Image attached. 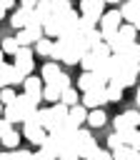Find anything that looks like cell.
I'll list each match as a JSON object with an SVG mask.
<instances>
[{"label":"cell","mask_w":140,"mask_h":160,"mask_svg":"<svg viewBox=\"0 0 140 160\" xmlns=\"http://www.w3.org/2000/svg\"><path fill=\"white\" fill-rule=\"evenodd\" d=\"M122 130H135V128L130 125V120L125 118V112L115 118V132H122Z\"/></svg>","instance_id":"e575fe53"},{"label":"cell","mask_w":140,"mask_h":160,"mask_svg":"<svg viewBox=\"0 0 140 160\" xmlns=\"http://www.w3.org/2000/svg\"><path fill=\"white\" fill-rule=\"evenodd\" d=\"M15 98H18V95H15V90H12V88H2V90H0V102H2V105L15 102Z\"/></svg>","instance_id":"8d00e7d4"},{"label":"cell","mask_w":140,"mask_h":160,"mask_svg":"<svg viewBox=\"0 0 140 160\" xmlns=\"http://www.w3.org/2000/svg\"><path fill=\"white\" fill-rule=\"evenodd\" d=\"M42 30H45V38H55V40H58V38H60V18L52 15V18L42 25Z\"/></svg>","instance_id":"d6986e66"},{"label":"cell","mask_w":140,"mask_h":160,"mask_svg":"<svg viewBox=\"0 0 140 160\" xmlns=\"http://www.w3.org/2000/svg\"><path fill=\"white\" fill-rule=\"evenodd\" d=\"M132 25H135V30H140V18H138V20L132 22Z\"/></svg>","instance_id":"681fc988"},{"label":"cell","mask_w":140,"mask_h":160,"mask_svg":"<svg viewBox=\"0 0 140 160\" xmlns=\"http://www.w3.org/2000/svg\"><path fill=\"white\" fill-rule=\"evenodd\" d=\"M60 95H62V90H58L55 85H45V88H42V100H48L50 105L60 102Z\"/></svg>","instance_id":"d4e9b609"},{"label":"cell","mask_w":140,"mask_h":160,"mask_svg":"<svg viewBox=\"0 0 140 160\" xmlns=\"http://www.w3.org/2000/svg\"><path fill=\"white\" fill-rule=\"evenodd\" d=\"M52 45H55V40H50V38H40V40L35 42V52L42 55V58H50V55H52Z\"/></svg>","instance_id":"44dd1931"},{"label":"cell","mask_w":140,"mask_h":160,"mask_svg":"<svg viewBox=\"0 0 140 160\" xmlns=\"http://www.w3.org/2000/svg\"><path fill=\"white\" fill-rule=\"evenodd\" d=\"M68 120H70L75 128H80L82 122H88V108H85V105H75V108H70Z\"/></svg>","instance_id":"2e32d148"},{"label":"cell","mask_w":140,"mask_h":160,"mask_svg":"<svg viewBox=\"0 0 140 160\" xmlns=\"http://www.w3.org/2000/svg\"><path fill=\"white\" fill-rule=\"evenodd\" d=\"M30 20H35V12H32V10H25V8H18V10L10 15V25H12V28H18V30L28 28V25H30Z\"/></svg>","instance_id":"7c38bea8"},{"label":"cell","mask_w":140,"mask_h":160,"mask_svg":"<svg viewBox=\"0 0 140 160\" xmlns=\"http://www.w3.org/2000/svg\"><path fill=\"white\" fill-rule=\"evenodd\" d=\"M0 8L10 10V8H15V0H0Z\"/></svg>","instance_id":"ee69618b"},{"label":"cell","mask_w":140,"mask_h":160,"mask_svg":"<svg viewBox=\"0 0 140 160\" xmlns=\"http://www.w3.org/2000/svg\"><path fill=\"white\" fill-rule=\"evenodd\" d=\"M5 62V52H2V48H0V65Z\"/></svg>","instance_id":"bcb514c9"},{"label":"cell","mask_w":140,"mask_h":160,"mask_svg":"<svg viewBox=\"0 0 140 160\" xmlns=\"http://www.w3.org/2000/svg\"><path fill=\"white\" fill-rule=\"evenodd\" d=\"M8 160H32V152L30 150H10L8 152Z\"/></svg>","instance_id":"d590c367"},{"label":"cell","mask_w":140,"mask_h":160,"mask_svg":"<svg viewBox=\"0 0 140 160\" xmlns=\"http://www.w3.org/2000/svg\"><path fill=\"white\" fill-rule=\"evenodd\" d=\"M60 102L68 105V108H75V105H80V92H78L75 88H68V90L60 95Z\"/></svg>","instance_id":"603a6c76"},{"label":"cell","mask_w":140,"mask_h":160,"mask_svg":"<svg viewBox=\"0 0 140 160\" xmlns=\"http://www.w3.org/2000/svg\"><path fill=\"white\" fill-rule=\"evenodd\" d=\"M0 160H8V152H0Z\"/></svg>","instance_id":"816d5d0a"},{"label":"cell","mask_w":140,"mask_h":160,"mask_svg":"<svg viewBox=\"0 0 140 160\" xmlns=\"http://www.w3.org/2000/svg\"><path fill=\"white\" fill-rule=\"evenodd\" d=\"M2 110H5V105H2V102H0V118H2Z\"/></svg>","instance_id":"f5cc1de1"},{"label":"cell","mask_w":140,"mask_h":160,"mask_svg":"<svg viewBox=\"0 0 140 160\" xmlns=\"http://www.w3.org/2000/svg\"><path fill=\"white\" fill-rule=\"evenodd\" d=\"M68 112H70L68 105L55 102V105H50V108H38V120H40V125H42L48 132H52L55 128H60V125L68 120Z\"/></svg>","instance_id":"6da1fadb"},{"label":"cell","mask_w":140,"mask_h":160,"mask_svg":"<svg viewBox=\"0 0 140 160\" xmlns=\"http://www.w3.org/2000/svg\"><path fill=\"white\" fill-rule=\"evenodd\" d=\"M0 48H2V52H5V55H12V58H15V52L20 50V45H18V40H15V38H5Z\"/></svg>","instance_id":"4dcf8cb0"},{"label":"cell","mask_w":140,"mask_h":160,"mask_svg":"<svg viewBox=\"0 0 140 160\" xmlns=\"http://www.w3.org/2000/svg\"><path fill=\"white\" fill-rule=\"evenodd\" d=\"M135 2H138V5H140V0H135Z\"/></svg>","instance_id":"db71d44e"},{"label":"cell","mask_w":140,"mask_h":160,"mask_svg":"<svg viewBox=\"0 0 140 160\" xmlns=\"http://www.w3.org/2000/svg\"><path fill=\"white\" fill-rule=\"evenodd\" d=\"M105 102H108V92H105V88H102V90H90V92H82V100H80V105H85L88 110L102 108Z\"/></svg>","instance_id":"9c48e42d"},{"label":"cell","mask_w":140,"mask_h":160,"mask_svg":"<svg viewBox=\"0 0 140 160\" xmlns=\"http://www.w3.org/2000/svg\"><path fill=\"white\" fill-rule=\"evenodd\" d=\"M2 118H5V120H10V122H22V115H20V110L15 108V102L5 105V110H2Z\"/></svg>","instance_id":"83f0119b"},{"label":"cell","mask_w":140,"mask_h":160,"mask_svg":"<svg viewBox=\"0 0 140 160\" xmlns=\"http://www.w3.org/2000/svg\"><path fill=\"white\" fill-rule=\"evenodd\" d=\"M78 85H80L82 92H90V90H102L108 85V80L102 75H98V72H82L80 80H78Z\"/></svg>","instance_id":"8992f818"},{"label":"cell","mask_w":140,"mask_h":160,"mask_svg":"<svg viewBox=\"0 0 140 160\" xmlns=\"http://www.w3.org/2000/svg\"><path fill=\"white\" fill-rule=\"evenodd\" d=\"M118 32H120V38H122L128 45H130V42H135V38H138V30H135V25H130V22H122Z\"/></svg>","instance_id":"cb8c5ba5"},{"label":"cell","mask_w":140,"mask_h":160,"mask_svg":"<svg viewBox=\"0 0 140 160\" xmlns=\"http://www.w3.org/2000/svg\"><path fill=\"white\" fill-rule=\"evenodd\" d=\"M22 135H25V140H28V142H32V145H42V140L48 138V130L40 125L38 112H35L30 120H25V122H22Z\"/></svg>","instance_id":"3957f363"},{"label":"cell","mask_w":140,"mask_h":160,"mask_svg":"<svg viewBox=\"0 0 140 160\" xmlns=\"http://www.w3.org/2000/svg\"><path fill=\"white\" fill-rule=\"evenodd\" d=\"M58 75H60V65H58L55 60L45 62V65H42V70H40V80H42L45 85H48V82H52Z\"/></svg>","instance_id":"9a60e30c"},{"label":"cell","mask_w":140,"mask_h":160,"mask_svg":"<svg viewBox=\"0 0 140 160\" xmlns=\"http://www.w3.org/2000/svg\"><path fill=\"white\" fill-rule=\"evenodd\" d=\"M128 160H140V152H135V150H132V155H130Z\"/></svg>","instance_id":"f6af8a7d"},{"label":"cell","mask_w":140,"mask_h":160,"mask_svg":"<svg viewBox=\"0 0 140 160\" xmlns=\"http://www.w3.org/2000/svg\"><path fill=\"white\" fill-rule=\"evenodd\" d=\"M48 85H55L58 90H62V92H65V90L70 88V78H68L65 72H60V75H58V78H55L52 82H48Z\"/></svg>","instance_id":"836d02e7"},{"label":"cell","mask_w":140,"mask_h":160,"mask_svg":"<svg viewBox=\"0 0 140 160\" xmlns=\"http://www.w3.org/2000/svg\"><path fill=\"white\" fill-rule=\"evenodd\" d=\"M105 120H108V115H105V110H102V108L88 110V125H90V128H102V125H105Z\"/></svg>","instance_id":"ac0fdd59"},{"label":"cell","mask_w":140,"mask_h":160,"mask_svg":"<svg viewBox=\"0 0 140 160\" xmlns=\"http://www.w3.org/2000/svg\"><path fill=\"white\" fill-rule=\"evenodd\" d=\"M58 160H80V155H78V148H75V142L70 140V142H65L62 148H60V152H58Z\"/></svg>","instance_id":"ffe728a7"},{"label":"cell","mask_w":140,"mask_h":160,"mask_svg":"<svg viewBox=\"0 0 140 160\" xmlns=\"http://www.w3.org/2000/svg\"><path fill=\"white\" fill-rule=\"evenodd\" d=\"M120 145H122L120 135H118V132H112V135L108 138V150H115V148H120Z\"/></svg>","instance_id":"f35d334b"},{"label":"cell","mask_w":140,"mask_h":160,"mask_svg":"<svg viewBox=\"0 0 140 160\" xmlns=\"http://www.w3.org/2000/svg\"><path fill=\"white\" fill-rule=\"evenodd\" d=\"M80 12L88 15V18L100 20L102 12H105V0H82V2H80Z\"/></svg>","instance_id":"8fae6325"},{"label":"cell","mask_w":140,"mask_h":160,"mask_svg":"<svg viewBox=\"0 0 140 160\" xmlns=\"http://www.w3.org/2000/svg\"><path fill=\"white\" fill-rule=\"evenodd\" d=\"M15 108L20 110V115H22V122H25V120H30V118L38 112V102H35V100H30L25 92L15 98Z\"/></svg>","instance_id":"30bf717a"},{"label":"cell","mask_w":140,"mask_h":160,"mask_svg":"<svg viewBox=\"0 0 140 160\" xmlns=\"http://www.w3.org/2000/svg\"><path fill=\"white\" fill-rule=\"evenodd\" d=\"M0 142L8 148V150H15L18 145H20V132H15V130H10V132H5L2 138H0Z\"/></svg>","instance_id":"4316f807"},{"label":"cell","mask_w":140,"mask_h":160,"mask_svg":"<svg viewBox=\"0 0 140 160\" xmlns=\"http://www.w3.org/2000/svg\"><path fill=\"white\" fill-rule=\"evenodd\" d=\"M105 2H110V5H118V2H120V0H105Z\"/></svg>","instance_id":"f907efd6"},{"label":"cell","mask_w":140,"mask_h":160,"mask_svg":"<svg viewBox=\"0 0 140 160\" xmlns=\"http://www.w3.org/2000/svg\"><path fill=\"white\" fill-rule=\"evenodd\" d=\"M90 160H112V152L102 150V148H95V152L90 155Z\"/></svg>","instance_id":"74e56055"},{"label":"cell","mask_w":140,"mask_h":160,"mask_svg":"<svg viewBox=\"0 0 140 160\" xmlns=\"http://www.w3.org/2000/svg\"><path fill=\"white\" fill-rule=\"evenodd\" d=\"M98 62H100V60H98V55H95L92 50L82 52V58H80V65H82V70H85V72H92V70L98 68Z\"/></svg>","instance_id":"7402d4cb"},{"label":"cell","mask_w":140,"mask_h":160,"mask_svg":"<svg viewBox=\"0 0 140 160\" xmlns=\"http://www.w3.org/2000/svg\"><path fill=\"white\" fill-rule=\"evenodd\" d=\"M32 12H35V20H40V22L45 25V22L52 18V0H40Z\"/></svg>","instance_id":"5bb4252c"},{"label":"cell","mask_w":140,"mask_h":160,"mask_svg":"<svg viewBox=\"0 0 140 160\" xmlns=\"http://www.w3.org/2000/svg\"><path fill=\"white\" fill-rule=\"evenodd\" d=\"M32 55H35V52H32L30 48H20V50L15 52V62H12V65H15L25 78L32 72V65H35V62H32Z\"/></svg>","instance_id":"52a82bcc"},{"label":"cell","mask_w":140,"mask_h":160,"mask_svg":"<svg viewBox=\"0 0 140 160\" xmlns=\"http://www.w3.org/2000/svg\"><path fill=\"white\" fill-rule=\"evenodd\" d=\"M72 142H75V148H78L80 160H90V155H92V152H95V148H98L95 138H92L88 130H82V128H78V132H75Z\"/></svg>","instance_id":"277c9868"},{"label":"cell","mask_w":140,"mask_h":160,"mask_svg":"<svg viewBox=\"0 0 140 160\" xmlns=\"http://www.w3.org/2000/svg\"><path fill=\"white\" fill-rule=\"evenodd\" d=\"M42 88H45V82H42L40 78H32V75H28V78H25V82H22L25 95H28L30 100H35V102H40V100H42Z\"/></svg>","instance_id":"ba28073f"},{"label":"cell","mask_w":140,"mask_h":160,"mask_svg":"<svg viewBox=\"0 0 140 160\" xmlns=\"http://www.w3.org/2000/svg\"><path fill=\"white\" fill-rule=\"evenodd\" d=\"M50 58H52V60H62L65 65H78L80 58H82V52H78V50L70 45L68 38H58L55 45H52V55H50Z\"/></svg>","instance_id":"7a4b0ae2"},{"label":"cell","mask_w":140,"mask_h":160,"mask_svg":"<svg viewBox=\"0 0 140 160\" xmlns=\"http://www.w3.org/2000/svg\"><path fill=\"white\" fill-rule=\"evenodd\" d=\"M105 92H108V102H120V100H122V92H125V88H122L120 82L110 80V82L105 85Z\"/></svg>","instance_id":"e0dca14e"},{"label":"cell","mask_w":140,"mask_h":160,"mask_svg":"<svg viewBox=\"0 0 140 160\" xmlns=\"http://www.w3.org/2000/svg\"><path fill=\"white\" fill-rule=\"evenodd\" d=\"M10 130H12V122L5 120V118H0V138H2L5 132H10Z\"/></svg>","instance_id":"b9f144b4"},{"label":"cell","mask_w":140,"mask_h":160,"mask_svg":"<svg viewBox=\"0 0 140 160\" xmlns=\"http://www.w3.org/2000/svg\"><path fill=\"white\" fill-rule=\"evenodd\" d=\"M130 148H132L135 152H140V130L132 132V138H130Z\"/></svg>","instance_id":"ab89813d"},{"label":"cell","mask_w":140,"mask_h":160,"mask_svg":"<svg viewBox=\"0 0 140 160\" xmlns=\"http://www.w3.org/2000/svg\"><path fill=\"white\" fill-rule=\"evenodd\" d=\"M92 52L98 55V60H108V58L112 55V50L108 48V42H105V40H100V42H95V45H92Z\"/></svg>","instance_id":"f1b7e54d"},{"label":"cell","mask_w":140,"mask_h":160,"mask_svg":"<svg viewBox=\"0 0 140 160\" xmlns=\"http://www.w3.org/2000/svg\"><path fill=\"white\" fill-rule=\"evenodd\" d=\"M32 160H58V158L50 155V152H45V150H38V152H32Z\"/></svg>","instance_id":"60d3db41"},{"label":"cell","mask_w":140,"mask_h":160,"mask_svg":"<svg viewBox=\"0 0 140 160\" xmlns=\"http://www.w3.org/2000/svg\"><path fill=\"white\" fill-rule=\"evenodd\" d=\"M38 2H40V0H20V8H25V10H35Z\"/></svg>","instance_id":"7bdbcfd3"},{"label":"cell","mask_w":140,"mask_h":160,"mask_svg":"<svg viewBox=\"0 0 140 160\" xmlns=\"http://www.w3.org/2000/svg\"><path fill=\"white\" fill-rule=\"evenodd\" d=\"M70 8V0H52V15H65Z\"/></svg>","instance_id":"d6a6232c"},{"label":"cell","mask_w":140,"mask_h":160,"mask_svg":"<svg viewBox=\"0 0 140 160\" xmlns=\"http://www.w3.org/2000/svg\"><path fill=\"white\" fill-rule=\"evenodd\" d=\"M10 72H12V65L10 62H2L0 65V90L2 88H10Z\"/></svg>","instance_id":"f546056e"},{"label":"cell","mask_w":140,"mask_h":160,"mask_svg":"<svg viewBox=\"0 0 140 160\" xmlns=\"http://www.w3.org/2000/svg\"><path fill=\"white\" fill-rule=\"evenodd\" d=\"M112 152V160H128L130 155H132V148L130 145H120V148H115V150H110Z\"/></svg>","instance_id":"1f68e13d"},{"label":"cell","mask_w":140,"mask_h":160,"mask_svg":"<svg viewBox=\"0 0 140 160\" xmlns=\"http://www.w3.org/2000/svg\"><path fill=\"white\" fill-rule=\"evenodd\" d=\"M120 25H122L120 10H108V12H102V18H100V32H102V35L120 30Z\"/></svg>","instance_id":"5b68a950"},{"label":"cell","mask_w":140,"mask_h":160,"mask_svg":"<svg viewBox=\"0 0 140 160\" xmlns=\"http://www.w3.org/2000/svg\"><path fill=\"white\" fill-rule=\"evenodd\" d=\"M135 102H138V108H140V88H138V95H135Z\"/></svg>","instance_id":"7dc6e473"},{"label":"cell","mask_w":140,"mask_h":160,"mask_svg":"<svg viewBox=\"0 0 140 160\" xmlns=\"http://www.w3.org/2000/svg\"><path fill=\"white\" fill-rule=\"evenodd\" d=\"M5 12H8V10H5V8H0V20L5 18Z\"/></svg>","instance_id":"c3c4849f"},{"label":"cell","mask_w":140,"mask_h":160,"mask_svg":"<svg viewBox=\"0 0 140 160\" xmlns=\"http://www.w3.org/2000/svg\"><path fill=\"white\" fill-rule=\"evenodd\" d=\"M98 22H100V20H95V18H88V15H80V22H78V30H80V32H92V30H98Z\"/></svg>","instance_id":"484cf974"},{"label":"cell","mask_w":140,"mask_h":160,"mask_svg":"<svg viewBox=\"0 0 140 160\" xmlns=\"http://www.w3.org/2000/svg\"><path fill=\"white\" fill-rule=\"evenodd\" d=\"M68 40H70V45H72L78 52H88V50H90V38H88L85 32H80V30L70 32V35H68Z\"/></svg>","instance_id":"4fadbf2b"}]
</instances>
